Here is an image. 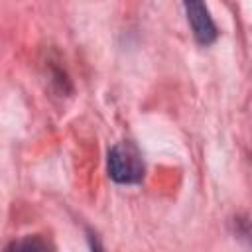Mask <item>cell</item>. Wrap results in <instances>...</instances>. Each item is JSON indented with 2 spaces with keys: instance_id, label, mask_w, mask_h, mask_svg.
<instances>
[{
  "instance_id": "obj_1",
  "label": "cell",
  "mask_w": 252,
  "mask_h": 252,
  "mask_svg": "<svg viewBox=\"0 0 252 252\" xmlns=\"http://www.w3.org/2000/svg\"><path fill=\"white\" fill-rule=\"evenodd\" d=\"M108 175L122 185L140 183L144 177V159L138 148L130 142H122L108 152Z\"/></svg>"
},
{
  "instance_id": "obj_2",
  "label": "cell",
  "mask_w": 252,
  "mask_h": 252,
  "mask_svg": "<svg viewBox=\"0 0 252 252\" xmlns=\"http://www.w3.org/2000/svg\"><path fill=\"white\" fill-rule=\"evenodd\" d=\"M187 20L191 24L193 35L201 45H209L217 39V26L205 6V0H183Z\"/></svg>"
},
{
  "instance_id": "obj_3",
  "label": "cell",
  "mask_w": 252,
  "mask_h": 252,
  "mask_svg": "<svg viewBox=\"0 0 252 252\" xmlns=\"http://www.w3.org/2000/svg\"><path fill=\"white\" fill-rule=\"evenodd\" d=\"M12 248H47L45 242H35V240H26V242H14Z\"/></svg>"
}]
</instances>
